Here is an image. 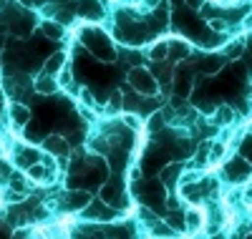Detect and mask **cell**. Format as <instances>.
I'll return each mask as SVG.
<instances>
[{
  "instance_id": "1",
  "label": "cell",
  "mask_w": 252,
  "mask_h": 239,
  "mask_svg": "<svg viewBox=\"0 0 252 239\" xmlns=\"http://www.w3.org/2000/svg\"><path fill=\"white\" fill-rule=\"evenodd\" d=\"M129 83L136 93H144V96H154L157 93V78L152 76V71L146 68H131L129 71Z\"/></svg>"
},
{
  "instance_id": "2",
  "label": "cell",
  "mask_w": 252,
  "mask_h": 239,
  "mask_svg": "<svg viewBox=\"0 0 252 239\" xmlns=\"http://www.w3.org/2000/svg\"><path fill=\"white\" fill-rule=\"evenodd\" d=\"M224 174L232 181H242V179H247L250 177V164L245 161V159H232L227 164V169H224Z\"/></svg>"
},
{
  "instance_id": "3",
  "label": "cell",
  "mask_w": 252,
  "mask_h": 239,
  "mask_svg": "<svg viewBox=\"0 0 252 239\" xmlns=\"http://www.w3.org/2000/svg\"><path fill=\"white\" fill-rule=\"evenodd\" d=\"M76 10H78V15L89 18V20H98V18L103 15V10H101V3H96V0H78Z\"/></svg>"
},
{
  "instance_id": "4",
  "label": "cell",
  "mask_w": 252,
  "mask_h": 239,
  "mask_svg": "<svg viewBox=\"0 0 252 239\" xmlns=\"http://www.w3.org/2000/svg\"><path fill=\"white\" fill-rule=\"evenodd\" d=\"M43 149L48 151V154H53V156H66L68 154V141L61 139V136H48L43 141Z\"/></svg>"
},
{
  "instance_id": "5",
  "label": "cell",
  "mask_w": 252,
  "mask_h": 239,
  "mask_svg": "<svg viewBox=\"0 0 252 239\" xmlns=\"http://www.w3.org/2000/svg\"><path fill=\"white\" fill-rule=\"evenodd\" d=\"M35 91H40V93H56L58 91V83H56V78L51 76V73H46L43 71V76H38L35 78Z\"/></svg>"
},
{
  "instance_id": "6",
  "label": "cell",
  "mask_w": 252,
  "mask_h": 239,
  "mask_svg": "<svg viewBox=\"0 0 252 239\" xmlns=\"http://www.w3.org/2000/svg\"><path fill=\"white\" fill-rule=\"evenodd\" d=\"M10 116H13V123L20 126V128L28 126V121H31V111H28L26 106H20V103H13L10 106Z\"/></svg>"
},
{
  "instance_id": "7",
  "label": "cell",
  "mask_w": 252,
  "mask_h": 239,
  "mask_svg": "<svg viewBox=\"0 0 252 239\" xmlns=\"http://www.w3.org/2000/svg\"><path fill=\"white\" fill-rule=\"evenodd\" d=\"M179 174H182V164H169L166 169H161V181L166 186H174L177 179H179Z\"/></svg>"
},
{
  "instance_id": "8",
  "label": "cell",
  "mask_w": 252,
  "mask_h": 239,
  "mask_svg": "<svg viewBox=\"0 0 252 239\" xmlns=\"http://www.w3.org/2000/svg\"><path fill=\"white\" fill-rule=\"evenodd\" d=\"M63 60H66V56H63V53H53L51 58H48V63H46V73H51V76H56L61 68H63Z\"/></svg>"
},
{
  "instance_id": "9",
  "label": "cell",
  "mask_w": 252,
  "mask_h": 239,
  "mask_svg": "<svg viewBox=\"0 0 252 239\" xmlns=\"http://www.w3.org/2000/svg\"><path fill=\"white\" fill-rule=\"evenodd\" d=\"M40 28H43V33H46L51 40H56V38L63 35V26H61V23H53V20H43V23H40Z\"/></svg>"
},
{
  "instance_id": "10",
  "label": "cell",
  "mask_w": 252,
  "mask_h": 239,
  "mask_svg": "<svg viewBox=\"0 0 252 239\" xmlns=\"http://www.w3.org/2000/svg\"><path fill=\"white\" fill-rule=\"evenodd\" d=\"M169 46H172V58H184V56H189V46H187L184 40H172Z\"/></svg>"
},
{
  "instance_id": "11",
  "label": "cell",
  "mask_w": 252,
  "mask_h": 239,
  "mask_svg": "<svg viewBox=\"0 0 252 239\" xmlns=\"http://www.w3.org/2000/svg\"><path fill=\"white\" fill-rule=\"evenodd\" d=\"M68 207H73V209L89 207V194H86V191H76L73 197H71V204H68Z\"/></svg>"
},
{
  "instance_id": "12",
  "label": "cell",
  "mask_w": 252,
  "mask_h": 239,
  "mask_svg": "<svg viewBox=\"0 0 252 239\" xmlns=\"http://www.w3.org/2000/svg\"><path fill=\"white\" fill-rule=\"evenodd\" d=\"M184 219H187V229H199L202 227V216H199L197 209H192V211L184 216Z\"/></svg>"
},
{
  "instance_id": "13",
  "label": "cell",
  "mask_w": 252,
  "mask_h": 239,
  "mask_svg": "<svg viewBox=\"0 0 252 239\" xmlns=\"http://www.w3.org/2000/svg\"><path fill=\"white\" fill-rule=\"evenodd\" d=\"M166 56H169V43H157V46L152 48V58L154 60H161Z\"/></svg>"
},
{
  "instance_id": "14",
  "label": "cell",
  "mask_w": 252,
  "mask_h": 239,
  "mask_svg": "<svg viewBox=\"0 0 252 239\" xmlns=\"http://www.w3.org/2000/svg\"><path fill=\"white\" fill-rule=\"evenodd\" d=\"M215 119H217V123H229V121H232V111H229L227 106H222V108L215 111Z\"/></svg>"
},
{
  "instance_id": "15",
  "label": "cell",
  "mask_w": 252,
  "mask_h": 239,
  "mask_svg": "<svg viewBox=\"0 0 252 239\" xmlns=\"http://www.w3.org/2000/svg\"><path fill=\"white\" fill-rule=\"evenodd\" d=\"M28 174H31V179H46V177H48V171H46L43 164H33V166L28 169Z\"/></svg>"
},
{
  "instance_id": "16",
  "label": "cell",
  "mask_w": 252,
  "mask_h": 239,
  "mask_svg": "<svg viewBox=\"0 0 252 239\" xmlns=\"http://www.w3.org/2000/svg\"><path fill=\"white\" fill-rule=\"evenodd\" d=\"M184 222H187V219H184V216H179V214H169V219H166V224H169L174 232L187 229V227H184Z\"/></svg>"
},
{
  "instance_id": "17",
  "label": "cell",
  "mask_w": 252,
  "mask_h": 239,
  "mask_svg": "<svg viewBox=\"0 0 252 239\" xmlns=\"http://www.w3.org/2000/svg\"><path fill=\"white\" fill-rule=\"evenodd\" d=\"M242 51H245V43H242V40H235L232 46H229V48L224 51V56H227V58H237Z\"/></svg>"
},
{
  "instance_id": "18",
  "label": "cell",
  "mask_w": 252,
  "mask_h": 239,
  "mask_svg": "<svg viewBox=\"0 0 252 239\" xmlns=\"http://www.w3.org/2000/svg\"><path fill=\"white\" fill-rule=\"evenodd\" d=\"M81 101H83V106H89V108H94L96 106V98H94V93L89 91V89H81Z\"/></svg>"
},
{
  "instance_id": "19",
  "label": "cell",
  "mask_w": 252,
  "mask_h": 239,
  "mask_svg": "<svg viewBox=\"0 0 252 239\" xmlns=\"http://www.w3.org/2000/svg\"><path fill=\"white\" fill-rule=\"evenodd\" d=\"M154 234H166V237H169V234H172V227H164V224H157V227H154Z\"/></svg>"
},
{
  "instance_id": "20",
  "label": "cell",
  "mask_w": 252,
  "mask_h": 239,
  "mask_svg": "<svg viewBox=\"0 0 252 239\" xmlns=\"http://www.w3.org/2000/svg\"><path fill=\"white\" fill-rule=\"evenodd\" d=\"M126 123H129L131 128H139V121H136L134 116H126Z\"/></svg>"
},
{
  "instance_id": "21",
  "label": "cell",
  "mask_w": 252,
  "mask_h": 239,
  "mask_svg": "<svg viewBox=\"0 0 252 239\" xmlns=\"http://www.w3.org/2000/svg\"><path fill=\"white\" fill-rule=\"evenodd\" d=\"M13 239H31V234H28V232H18Z\"/></svg>"
},
{
  "instance_id": "22",
  "label": "cell",
  "mask_w": 252,
  "mask_h": 239,
  "mask_svg": "<svg viewBox=\"0 0 252 239\" xmlns=\"http://www.w3.org/2000/svg\"><path fill=\"white\" fill-rule=\"evenodd\" d=\"M187 5H192V8H199V5H202V0H187Z\"/></svg>"
},
{
  "instance_id": "23",
  "label": "cell",
  "mask_w": 252,
  "mask_h": 239,
  "mask_svg": "<svg viewBox=\"0 0 252 239\" xmlns=\"http://www.w3.org/2000/svg\"><path fill=\"white\" fill-rule=\"evenodd\" d=\"M131 3H141V0H131Z\"/></svg>"
},
{
  "instance_id": "24",
  "label": "cell",
  "mask_w": 252,
  "mask_h": 239,
  "mask_svg": "<svg viewBox=\"0 0 252 239\" xmlns=\"http://www.w3.org/2000/svg\"><path fill=\"white\" fill-rule=\"evenodd\" d=\"M0 66H3V63H0Z\"/></svg>"
}]
</instances>
